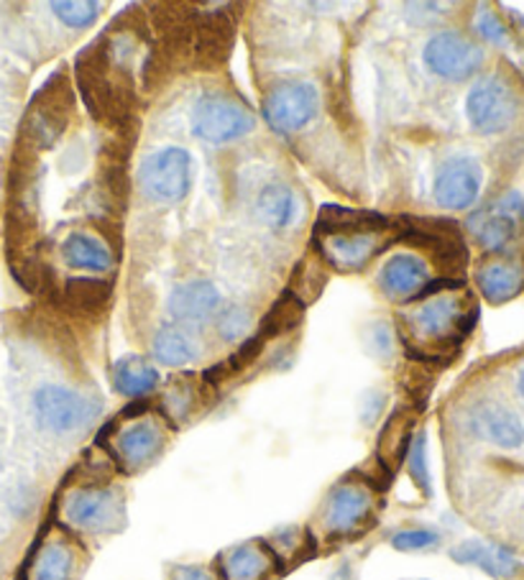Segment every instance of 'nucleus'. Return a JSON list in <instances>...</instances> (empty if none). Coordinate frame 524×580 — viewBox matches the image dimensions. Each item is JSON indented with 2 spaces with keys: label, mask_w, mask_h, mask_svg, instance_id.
<instances>
[{
  "label": "nucleus",
  "mask_w": 524,
  "mask_h": 580,
  "mask_svg": "<svg viewBox=\"0 0 524 580\" xmlns=\"http://www.w3.org/2000/svg\"><path fill=\"white\" fill-rule=\"evenodd\" d=\"M479 307L473 305L471 294H458L448 289L446 294H430L419 299L410 313L400 315L402 340L412 355H443L458 348L473 330Z\"/></svg>",
  "instance_id": "1"
},
{
  "label": "nucleus",
  "mask_w": 524,
  "mask_h": 580,
  "mask_svg": "<svg viewBox=\"0 0 524 580\" xmlns=\"http://www.w3.org/2000/svg\"><path fill=\"white\" fill-rule=\"evenodd\" d=\"M139 187L151 203H182L193 187V158L179 146L151 151L139 166Z\"/></svg>",
  "instance_id": "2"
},
{
  "label": "nucleus",
  "mask_w": 524,
  "mask_h": 580,
  "mask_svg": "<svg viewBox=\"0 0 524 580\" xmlns=\"http://www.w3.org/2000/svg\"><path fill=\"white\" fill-rule=\"evenodd\" d=\"M520 113V95L502 75H487L471 87L466 98V116L473 131L483 136H496L512 129Z\"/></svg>",
  "instance_id": "3"
},
{
  "label": "nucleus",
  "mask_w": 524,
  "mask_h": 580,
  "mask_svg": "<svg viewBox=\"0 0 524 580\" xmlns=\"http://www.w3.org/2000/svg\"><path fill=\"white\" fill-rule=\"evenodd\" d=\"M189 123H193V133L197 139L223 146L249 136L253 125H256V118L241 100H233L223 92H208L195 102Z\"/></svg>",
  "instance_id": "4"
},
{
  "label": "nucleus",
  "mask_w": 524,
  "mask_h": 580,
  "mask_svg": "<svg viewBox=\"0 0 524 580\" xmlns=\"http://www.w3.org/2000/svg\"><path fill=\"white\" fill-rule=\"evenodd\" d=\"M34 415L39 427L57 435H67L90 425L100 415V404L77 394L75 389L44 384L34 394Z\"/></svg>",
  "instance_id": "5"
},
{
  "label": "nucleus",
  "mask_w": 524,
  "mask_h": 580,
  "mask_svg": "<svg viewBox=\"0 0 524 580\" xmlns=\"http://www.w3.org/2000/svg\"><path fill=\"white\" fill-rule=\"evenodd\" d=\"M524 222V195L517 189H510L494 203L473 212L466 220V230L471 233L483 251L499 253L506 245L514 243L520 233V226Z\"/></svg>",
  "instance_id": "6"
},
{
  "label": "nucleus",
  "mask_w": 524,
  "mask_h": 580,
  "mask_svg": "<svg viewBox=\"0 0 524 580\" xmlns=\"http://www.w3.org/2000/svg\"><path fill=\"white\" fill-rule=\"evenodd\" d=\"M320 95L305 79H282L264 100V121L276 133H297L317 116Z\"/></svg>",
  "instance_id": "7"
},
{
  "label": "nucleus",
  "mask_w": 524,
  "mask_h": 580,
  "mask_svg": "<svg viewBox=\"0 0 524 580\" xmlns=\"http://www.w3.org/2000/svg\"><path fill=\"white\" fill-rule=\"evenodd\" d=\"M423 59L435 77L463 83L481 69L483 50L460 31H438L425 44Z\"/></svg>",
  "instance_id": "8"
},
{
  "label": "nucleus",
  "mask_w": 524,
  "mask_h": 580,
  "mask_svg": "<svg viewBox=\"0 0 524 580\" xmlns=\"http://www.w3.org/2000/svg\"><path fill=\"white\" fill-rule=\"evenodd\" d=\"M400 238L430 253V259L443 269V280L466 282L463 272L468 264V249L456 226H450V222L440 226V222L427 220L423 226L404 228Z\"/></svg>",
  "instance_id": "9"
},
{
  "label": "nucleus",
  "mask_w": 524,
  "mask_h": 580,
  "mask_svg": "<svg viewBox=\"0 0 524 580\" xmlns=\"http://www.w3.org/2000/svg\"><path fill=\"white\" fill-rule=\"evenodd\" d=\"M483 185V169L473 156L456 154L448 156L446 162L438 166L433 182L435 203L443 210H468L479 200Z\"/></svg>",
  "instance_id": "10"
},
{
  "label": "nucleus",
  "mask_w": 524,
  "mask_h": 580,
  "mask_svg": "<svg viewBox=\"0 0 524 580\" xmlns=\"http://www.w3.org/2000/svg\"><path fill=\"white\" fill-rule=\"evenodd\" d=\"M468 430L502 450H517L524 445V423L517 412L499 400L476 402L468 409Z\"/></svg>",
  "instance_id": "11"
},
{
  "label": "nucleus",
  "mask_w": 524,
  "mask_h": 580,
  "mask_svg": "<svg viewBox=\"0 0 524 580\" xmlns=\"http://www.w3.org/2000/svg\"><path fill=\"white\" fill-rule=\"evenodd\" d=\"M386 230H369V233H340L313 238V245L320 253L325 264H330L336 272H359L386 249L384 241Z\"/></svg>",
  "instance_id": "12"
},
{
  "label": "nucleus",
  "mask_w": 524,
  "mask_h": 580,
  "mask_svg": "<svg viewBox=\"0 0 524 580\" xmlns=\"http://www.w3.org/2000/svg\"><path fill=\"white\" fill-rule=\"evenodd\" d=\"M121 514V499L110 489H77L65 502V519L77 529H113Z\"/></svg>",
  "instance_id": "13"
},
{
  "label": "nucleus",
  "mask_w": 524,
  "mask_h": 580,
  "mask_svg": "<svg viewBox=\"0 0 524 580\" xmlns=\"http://www.w3.org/2000/svg\"><path fill=\"white\" fill-rule=\"evenodd\" d=\"M430 284L433 276L427 261L412 253H396L379 272V287L389 299L415 302Z\"/></svg>",
  "instance_id": "14"
},
{
  "label": "nucleus",
  "mask_w": 524,
  "mask_h": 580,
  "mask_svg": "<svg viewBox=\"0 0 524 580\" xmlns=\"http://www.w3.org/2000/svg\"><path fill=\"white\" fill-rule=\"evenodd\" d=\"M374 496L361 483H338L325 506V527L332 535H351L371 516Z\"/></svg>",
  "instance_id": "15"
},
{
  "label": "nucleus",
  "mask_w": 524,
  "mask_h": 580,
  "mask_svg": "<svg viewBox=\"0 0 524 580\" xmlns=\"http://www.w3.org/2000/svg\"><path fill=\"white\" fill-rule=\"evenodd\" d=\"M220 307V292L212 282L195 280L187 284H179L170 294L166 309L177 322H205L218 313Z\"/></svg>",
  "instance_id": "16"
},
{
  "label": "nucleus",
  "mask_w": 524,
  "mask_h": 580,
  "mask_svg": "<svg viewBox=\"0 0 524 580\" xmlns=\"http://www.w3.org/2000/svg\"><path fill=\"white\" fill-rule=\"evenodd\" d=\"M162 445V427L151 423V419H139V423L129 425L116 437V456L129 468H144L159 456Z\"/></svg>",
  "instance_id": "17"
},
{
  "label": "nucleus",
  "mask_w": 524,
  "mask_h": 580,
  "mask_svg": "<svg viewBox=\"0 0 524 580\" xmlns=\"http://www.w3.org/2000/svg\"><path fill=\"white\" fill-rule=\"evenodd\" d=\"M394 228V220L379 212L338 208V205H325L320 218L315 222L313 238L340 236V233H369V230H389Z\"/></svg>",
  "instance_id": "18"
},
{
  "label": "nucleus",
  "mask_w": 524,
  "mask_h": 580,
  "mask_svg": "<svg viewBox=\"0 0 524 580\" xmlns=\"http://www.w3.org/2000/svg\"><path fill=\"white\" fill-rule=\"evenodd\" d=\"M476 284L491 305H504L524 292V269L517 261H489L476 272Z\"/></svg>",
  "instance_id": "19"
},
{
  "label": "nucleus",
  "mask_w": 524,
  "mask_h": 580,
  "mask_svg": "<svg viewBox=\"0 0 524 580\" xmlns=\"http://www.w3.org/2000/svg\"><path fill=\"white\" fill-rule=\"evenodd\" d=\"M450 558L460 562V566H476L491 578H510L517 573V558L510 550L499 545L479 543V539H468L452 547Z\"/></svg>",
  "instance_id": "20"
},
{
  "label": "nucleus",
  "mask_w": 524,
  "mask_h": 580,
  "mask_svg": "<svg viewBox=\"0 0 524 580\" xmlns=\"http://www.w3.org/2000/svg\"><path fill=\"white\" fill-rule=\"evenodd\" d=\"M62 259L67 261V266L79 269V272H110L113 269V253L100 238L90 233H73L62 243Z\"/></svg>",
  "instance_id": "21"
},
{
  "label": "nucleus",
  "mask_w": 524,
  "mask_h": 580,
  "mask_svg": "<svg viewBox=\"0 0 524 580\" xmlns=\"http://www.w3.org/2000/svg\"><path fill=\"white\" fill-rule=\"evenodd\" d=\"M274 566V555L264 545L245 543L226 552L223 576L226 580H261Z\"/></svg>",
  "instance_id": "22"
},
{
  "label": "nucleus",
  "mask_w": 524,
  "mask_h": 580,
  "mask_svg": "<svg viewBox=\"0 0 524 580\" xmlns=\"http://www.w3.org/2000/svg\"><path fill=\"white\" fill-rule=\"evenodd\" d=\"M256 216L264 226L274 230L292 226L297 218V195L282 182L266 185L256 197Z\"/></svg>",
  "instance_id": "23"
},
{
  "label": "nucleus",
  "mask_w": 524,
  "mask_h": 580,
  "mask_svg": "<svg viewBox=\"0 0 524 580\" xmlns=\"http://www.w3.org/2000/svg\"><path fill=\"white\" fill-rule=\"evenodd\" d=\"M113 386L123 396H146L159 386V371L139 355H123L113 365Z\"/></svg>",
  "instance_id": "24"
},
{
  "label": "nucleus",
  "mask_w": 524,
  "mask_h": 580,
  "mask_svg": "<svg viewBox=\"0 0 524 580\" xmlns=\"http://www.w3.org/2000/svg\"><path fill=\"white\" fill-rule=\"evenodd\" d=\"M200 348L177 322H166L154 336V359L164 365H185L197 359Z\"/></svg>",
  "instance_id": "25"
},
{
  "label": "nucleus",
  "mask_w": 524,
  "mask_h": 580,
  "mask_svg": "<svg viewBox=\"0 0 524 580\" xmlns=\"http://www.w3.org/2000/svg\"><path fill=\"white\" fill-rule=\"evenodd\" d=\"M302 317H305V305H302V299L295 292L287 289L280 299H276V305L269 309V315L264 317V322H261V330L256 336L266 343V340L280 338L284 332L295 330L302 322Z\"/></svg>",
  "instance_id": "26"
},
{
  "label": "nucleus",
  "mask_w": 524,
  "mask_h": 580,
  "mask_svg": "<svg viewBox=\"0 0 524 580\" xmlns=\"http://www.w3.org/2000/svg\"><path fill=\"white\" fill-rule=\"evenodd\" d=\"M73 562V550L65 543H46L31 568V580H69Z\"/></svg>",
  "instance_id": "27"
},
{
  "label": "nucleus",
  "mask_w": 524,
  "mask_h": 580,
  "mask_svg": "<svg viewBox=\"0 0 524 580\" xmlns=\"http://www.w3.org/2000/svg\"><path fill=\"white\" fill-rule=\"evenodd\" d=\"M113 284L108 280H92V276H79V280L67 282V297L75 302L79 309H98L110 299Z\"/></svg>",
  "instance_id": "28"
},
{
  "label": "nucleus",
  "mask_w": 524,
  "mask_h": 580,
  "mask_svg": "<svg viewBox=\"0 0 524 580\" xmlns=\"http://www.w3.org/2000/svg\"><path fill=\"white\" fill-rule=\"evenodd\" d=\"M410 448V419H402L400 415L389 419L384 435H381V460L386 466H396L404 460Z\"/></svg>",
  "instance_id": "29"
},
{
  "label": "nucleus",
  "mask_w": 524,
  "mask_h": 580,
  "mask_svg": "<svg viewBox=\"0 0 524 580\" xmlns=\"http://www.w3.org/2000/svg\"><path fill=\"white\" fill-rule=\"evenodd\" d=\"M100 8L102 6L95 3V0H77V3H65V0H59V3H52L54 15H57V19L69 29L92 26V23L98 21Z\"/></svg>",
  "instance_id": "30"
},
{
  "label": "nucleus",
  "mask_w": 524,
  "mask_h": 580,
  "mask_svg": "<svg viewBox=\"0 0 524 580\" xmlns=\"http://www.w3.org/2000/svg\"><path fill=\"white\" fill-rule=\"evenodd\" d=\"M251 325H253L251 313L245 307H238V305L223 309V313H220V317H218V332L226 340H233V343L236 340L249 336Z\"/></svg>",
  "instance_id": "31"
},
{
  "label": "nucleus",
  "mask_w": 524,
  "mask_h": 580,
  "mask_svg": "<svg viewBox=\"0 0 524 580\" xmlns=\"http://www.w3.org/2000/svg\"><path fill=\"white\" fill-rule=\"evenodd\" d=\"M473 26H476V34H479L481 39H487L489 44L510 46V29H506V23L499 19V13L489 11V8H483V11L476 15Z\"/></svg>",
  "instance_id": "32"
},
{
  "label": "nucleus",
  "mask_w": 524,
  "mask_h": 580,
  "mask_svg": "<svg viewBox=\"0 0 524 580\" xmlns=\"http://www.w3.org/2000/svg\"><path fill=\"white\" fill-rule=\"evenodd\" d=\"M438 543H440V535H438V532H435V529H425V527L396 532V535L392 537L394 550H400V552L427 550V547H435Z\"/></svg>",
  "instance_id": "33"
},
{
  "label": "nucleus",
  "mask_w": 524,
  "mask_h": 580,
  "mask_svg": "<svg viewBox=\"0 0 524 580\" xmlns=\"http://www.w3.org/2000/svg\"><path fill=\"white\" fill-rule=\"evenodd\" d=\"M410 452V473L412 479L417 481L419 489L430 491V473H427V437L425 435H417L415 440H412V448Z\"/></svg>",
  "instance_id": "34"
},
{
  "label": "nucleus",
  "mask_w": 524,
  "mask_h": 580,
  "mask_svg": "<svg viewBox=\"0 0 524 580\" xmlns=\"http://www.w3.org/2000/svg\"><path fill=\"white\" fill-rule=\"evenodd\" d=\"M174 580H212V578L197 566H182L174 570Z\"/></svg>",
  "instance_id": "35"
},
{
  "label": "nucleus",
  "mask_w": 524,
  "mask_h": 580,
  "mask_svg": "<svg viewBox=\"0 0 524 580\" xmlns=\"http://www.w3.org/2000/svg\"><path fill=\"white\" fill-rule=\"evenodd\" d=\"M517 389H520V394H522V400H524V369L520 371V376H517Z\"/></svg>",
  "instance_id": "36"
}]
</instances>
